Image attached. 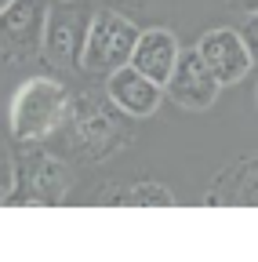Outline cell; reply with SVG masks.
Returning a JSON list of instances; mask_svg holds the SVG:
<instances>
[{
	"label": "cell",
	"mask_w": 258,
	"mask_h": 262,
	"mask_svg": "<svg viewBox=\"0 0 258 262\" xmlns=\"http://www.w3.org/2000/svg\"><path fill=\"white\" fill-rule=\"evenodd\" d=\"M69 110V95L58 80H48V77H37V80H26L15 98H11V110H8V120H11V135L22 139V142H33V139H44L62 124Z\"/></svg>",
	"instance_id": "obj_1"
},
{
	"label": "cell",
	"mask_w": 258,
	"mask_h": 262,
	"mask_svg": "<svg viewBox=\"0 0 258 262\" xmlns=\"http://www.w3.org/2000/svg\"><path fill=\"white\" fill-rule=\"evenodd\" d=\"M138 37H142V29L131 18H124L116 11H95L87 40H84V55H80V70L109 77L113 70L131 62Z\"/></svg>",
	"instance_id": "obj_2"
},
{
	"label": "cell",
	"mask_w": 258,
	"mask_h": 262,
	"mask_svg": "<svg viewBox=\"0 0 258 262\" xmlns=\"http://www.w3.org/2000/svg\"><path fill=\"white\" fill-rule=\"evenodd\" d=\"M164 95L182 110H211L218 102V95H222V84L204 66L197 48H182V55L175 62V73L164 84Z\"/></svg>",
	"instance_id": "obj_3"
},
{
	"label": "cell",
	"mask_w": 258,
	"mask_h": 262,
	"mask_svg": "<svg viewBox=\"0 0 258 262\" xmlns=\"http://www.w3.org/2000/svg\"><path fill=\"white\" fill-rule=\"evenodd\" d=\"M87 29H91V11H84L80 4H55V8H48L44 55L55 66H80Z\"/></svg>",
	"instance_id": "obj_4"
},
{
	"label": "cell",
	"mask_w": 258,
	"mask_h": 262,
	"mask_svg": "<svg viewBox=\"0 0 258 262\" xmlns=\"http://www.w3.org/2000/svg\"><path fill=\"white\" fill-rule=\"evenodd\" d=\"M204 66L218 77V84H237L244 80L251 70H254V62H251V48L244 40V33L240 29H229V26H222V29H207L200 44H197Z\"/></svg>",
	"instance_id": "obj_5"
},
{
	"label": "cell",
	"mask_w": 258,
	"mask_h": 262,
	"mask_svg": "<svg viewBox=\"0 0 258 262\" xmlns=\"http://www.w3.org/2000/svg\"><path fill=\"white\" fill-rule=\"evenodd\" d=\"M106 95H109V102L120 113H127V117H149V113L160 110V102H164V88H160L156 80H149L146 73H138L131 62L106 77Z\"/></svg>",
	"instance_id": "obj_6"
},
{
	"label": "cell",
	"mask_w": 258,
	"mask_h": 262,
	"mask_svg": "<svg viewBox=\"0 0 258 262\" xmlns=\"http://www.w3.org/2000/svg\"><path fill=\"white\" fill-rule=\"evenodd\" d=\"M44 26H48L44 0H11L0 11V40L18 51H37L44 48Z\"/></svg>",
	"instance_id": "obj_7"
},
{
	"label": "cell",
	"mask_w": 258,
	"mask_h": 262,
	"mask_svg": "<svg viewBox=\"0 0 258 262\" xmlns=\"http://www.w3.org/2000/svg\"><path fill=\"white\" fill-rule=\"evenodd\" d=\"M182 48H178V37L171 29H142V37L135 44V55H131V66L138 73H146L149 80H156L164 88L175 73V62H178Z\"/></svg>",
	"instance_id": "obj_8"
},
{
	"label": "cell",
	"mask_w": 258,
	"mask_h": 262,
	"mask_svg": "<svg viewBox=\"0 0 258 262\" xmlns=\"http://www.w3.org/2000/svg\"><path fill=\"white\" fill-rule=\"evenodd\" d=\"M175 196L164 186H135L127 193V204H171Z\"/></svg>",
	"instance_id": "obj_9"
},
{
	"label": "cell",
	"mask_w": 258,
	"mask_h": 262,
	"mask_svg": "<svg viewBox=\"0 0 258 262\" xmlns=\"http://www.w3.org/2000/svg\"><path fill=\"white\" fill-rule=\"evenodd\" d=\"M240 8H247V11H258V0H237Z\"/></svg>",
	"instance_id": "obj_10"
},
{
	"label": "cell",
	"mask_w": 258,
	"mask_h": 262,
	"mask_svg": "<svg viewBox=\"0 0 258 262\" xmlns=\"http://www.w3.org/2000/svg\"><path fill=\"white\" fill-rule=\"evenodd\" d=\"M8 4H11V0H0V11H4V8H8Z\"/></svg>",
	"instance_id": "obj_11"
},
{
	"label": "cell",
	"mask_w": 258,
	"mask_h": 262,
	"mask_svg": "<svg viewBox=\"0 0 258 262\" xmlns=\"http://www.w3.org/2000/svg\"><path fill=\"white\" fill-rule=\"evenodd\" d=\"M254 102H258V88H254Z\"/></svg>",
	"instance_id": "obj_12"
}]
</instances>
